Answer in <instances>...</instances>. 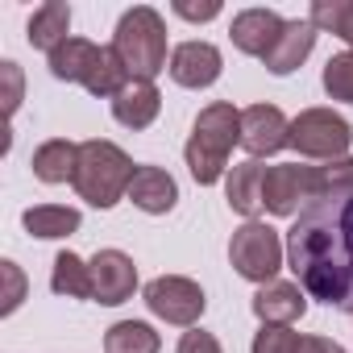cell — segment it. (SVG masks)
Returning a JSON list of instances; mask_svg holds the SVG:
<instances>
[{
	"mask_svg": "<svg viewBox=\"0 0 353 353\" xmlns=\"http://www.w3.org/2000/svg\"><path fill=\"white\" fill-rule=\"evenodd\" d=\"M179 353H221V341L212 332H204V328H192V332H183Z\"/></svg>",
	"mask_w": 353,
	"mask_h": 353,
	"instance_id": "obj_30",
	"label": "cell"
},
{
	"mask_svg": "<svg viewBox=\"0 0 353 353\" xmlns=\"http://www.w3.org/2000/svg\"><path fill=\"white\" fill-rule=\"evenodd\" d=\"M324 174H328V196H349V192H353V158L328 162Z\"/></svg>",
	"mask_w": 353,
	"mask_h": 353,
	"instance_id": "obj_28",
	"label": "cell"
},
{
	"mask_svg": "<svg viewBox=\"0 0 353 353\" xmlns=\"http://www.w3.org/2000/svg\"><path fill=\"white\" fill-rule=\"evenodd\" d=\"M307 21L316 30H328V34H336V38H345L353 46V0H316Z\"/></svg>",
	"mask_w": 353,
	"mask_h": 353,
	"instance_id": "obj_24",
	"label": "cell"
},
{
	"mask_svg": "<svg viewBox=\"0 0 353 353\" xmlns=\"http://www.w3.org/2000/svg\"><path fill=\"white\" fill-rule=\"evenodd\" d=\"M75 162H79V145H71L63 137H54V141H46V145L34 150V174H38L42 183H67V179H75Z\"/></svg>",
	"mask_w": 353,
	"mask_h": 353,
	"instance_id": "obj_20",
	"label": "cell"
},
{
	"mask_svg": "<svg viewBox=\"0 0 353 353\" xmlns=\"http://www.w3.org/2000/svg\"><path fill=\"white\" fill-rule=\"evenodd\" d=\"M100 59H104V46H92L83 38H67L50 54V71H54V79H67V83H83L88 88V79L96 75Z\"/></svg>",
	"mask_w": 353,
	"mask_h": 353,
	"instance_id": "obj_17",
	"label": "cell"
},
{
	"mask_svg": "<svg viewBox=\"0 0 353 353\" xmlns=\"http://www.w3.org/2000/svg\"><path fill=\"white\" fill-rule=\"evenodd\" d=\"M166 71L179 88H212L221 79V50L212 42H183L170 50Z\"/></svg>",
	"mask_w": 353,
	"mask_h": 353,
	"instance_id": "obj_11",
	"label": "cell"
},
{
	"mask_svg": "<svg viewBox=\"0 0 353 353\" xmlns=\"http://www.w3.org/2000/svg\"><path fill=\"white\" fill-rule=\"evenodd\" d=\"M353 141V129L345 117H336L332 108H307L291 121V145L303 158H341Z\"/></svg>",
	"mask_w": 353,
	"mask_h": 353,
	"instance_id": "obj_7",
	"label": "cell"
},
{
	"mask_svg": "<svg viewBox=\"0 0 353 353\" xmlns=\"http://www.w3.org/2000/svg\"><path fill=\"white\" fill-rule=\"evenodd\" d=\"M295 353H345L336 341H328V336H299V349Z\"/></svg>",
	"mask_w": 353,
	"mask_h": 353,
	"instance_id": "obj_32",
	"label": "cell"
},
{
	"mask_svg": "<svg viewBox=\"0 0 353 353\" xmlns=\"http://www.w3.org/2000/svg\"><path fill=\"white\" fill-rule=\"evenodd\" d=\"M0 75H5V112L13 117L21 104V71H17V63H0Z\"/></svg>",
	"mask_w": 353,
	"mask_h": 353,
	"instance_id": "obj_29",
	"label": "cell"
},
{
	"mask_svg": "<svg viewBox=\"0 0 353 353\" xmlns=\"http://www.w3.org/2000/svg\"><path fill=\"white\" fill-rule=\"evenodd\" d=\"M287 262L312 299L353 312V192L324 196L295 216Z\"/></svg>",
	"mask_w": 353,
	"mask_h": 353,
	"instance_id": "obj_1",
	"label": "cell"
},
{
	"mask_svg": "<svg viewBox=\"0 0 353 353\" xmlns=\"http://www.w3.org/2000/svg\"><path fill=\"white\" fill-rule=\"evenodd\" d=\"M67 30H71V5H63V0H46V5L34 9V17H30V46L54 54L67 42Z\"/></svg>",
	"mask_w": 353,
	"mask_h": 353,
	"instance_id": "obj_18",
	"label": "cell"
},
{
	"mask_svg": "<svg viewBox=\"0 0 353 353\" xmlns=\"http://www.w3.org/2000/svg\"><path fill=\"white\" fill-rule=\"evenodd\" d=\"M229 262H233V270H237L241 279L266 287V283H274V274H279V266H283V241H279V233H274L270 225L245 221V225L233 233V241H229Z\"/></svg>",
	"mask_w": 353,
	"mask_h": 353,
	"instance_id": "obj_6",
	"label": "cell"
},
{
	"mask_svg": "<svg viewBox=\"0 0 353 353\" xmlns=\"http://www.w3.org/2000/svg\"><path fill=\"white\" fill-rule=\"evenodd\" d=\"M324 92L332 100H341V104H353V50L328 59V67H324Z\"/></svg>",
	"mask_w": 353,
	"mask_h": 353,
	"instance_id": "obj_25",
	"label": "cell"
},
{
	"mask_svg": "<svg viewBox=\"0 0 353 353\" xmlns=\"http://www.w3.org/2000/svg\"><path fill=\"white\" fill-rule=\"evenodd\" d=\"M162 108V96L154 88V79H129L117 96H112V117L125 129H145Z\"/></svg>",
	"mask_w": 353,
	"mask_h": 353,
	"instance_id": "obj_15",
	"label": "cell"
},
{
	"mask_svg": "<svg viewBox=\"0 0 353 353\" xmlns=\"http://www.w3.org/2000/svg\"><path fill=\"white\" fill-rule=\"evenodd\" d=\"M312 46H316V26L312 21H287L283 34H279V42H274V50L262 63H266L270 75H291L312 54Z\"/></svg>",
	"mask_w": 353,
	"mask_h": 353,
	"instance_id": "obj_16",
	"label": "cell"
},
{
	"mask_svg": "<svg viewBox=\"0 0 353 353\" xmlns=\"http://www.w3.org/2000/svg\"><path fill=\"white\" fill-rule=\"evenodd\" d=\"M129 200L150 216H166L174 204H179V188H174V179L162 166H137L133 183H129Z\"/></svg>",
	"mask_w": 353,
	"mask_h": 353,
	"instance_id": "obj_14",
	"label": "cell"
},
{
	"mask_svg": "<svg viewBox=\"0 0 353 353\" xmlns=\"http://www.w3.org/2000/svg\"><path fill=\"white\" fill-rule=\"evenodd\" d=\"M92 299L96 303H108V307H117V303H125L129 295H133V287H137V266H133V258L129 254H121V250H100L92 262Z\"/></svg>",
	"mask_w": 353,
	"mask_h": 353,
	"instance_id": "obj_9",
	"label": "cell"
},
{
	"mask_svg": "<svg viewBox=\"0 0 353 353\" xmlns=\"http://www.w3.org/2000/svg\"><path fill=\"white\" fill-rule=\"evenodd\" d=\"M112 50L121 54L125 71L133 79H154L158 71H166V26L154 9L137 5L129 9L121 21H117V34H112Z\"/></svg>",
	"mask_w": 353,
	"mask_h": 353,
	"instance_id": "obj_4",
	"label": "cell"
},
{
	"mask_svg": "<svg viewBox=\"0 0 353 353\" xmlns=\"http://www.w3.org/2000/svg\"><path fill=\"white\" fill-rule=\"evenodd\" d=\"M26 229L34 237H71L79 229V212L75 208H63V204H38V208H26Z\"/></svg>",
	"mask_w": 353,
	"mask_h": 353,
	"instance_id": "obj_22",
	"label": "cell"
},
{
	"mask_svg": "<svg viewBox=\"0 0 353 353\" xmlns=\"http://www.w3.org/2000/svg\"><path fill=\"white\" fill-rule=\"evenodd\" d=\"M162 341L150 324L141 320H121L104 332V353H158Z\"/></svg>",
	"mask_w": 353,
	"mask_h": 353,
	"instance_id": "obj_21",
	"label": "cell"
},
{
	"mask_svg": "<svg viewBox=\"0 0 353 353\" xmlns=\"http://www.w3.org/2000/svg\"><path fill=\"white\" fill-rule=\"evenodd\" d=\"M262 179H266V166L258 158L233 166V174H229V208L254 221L262 212Z\"/></svg>",
	"mask_w": 353,
	"mask_h": 353,
	"instance_id": "obj_19",
	"label": "cell"
},
{
	"mask_svg": "<svg viewBox=\"0 0 353 353\" xmlns=\"http://www.w3.org/2000/svg\"><path fill=\"white\" fill-rule=\"evenodd\" d=\"M307 312V291L299 283H266L258 295H254V316L262 324H279L287 328L291 320H299Z\"/></svg>",
	"mask_w": 353,
	"mask_h": 353,
	"instance_id": "obj_13",
	"label": "cell"
},
{
	"mask_svg": "<svg viewBox=\"0 0 353 353\" xmlns=\"http://www.w3.org/2000/svg\"><path fill=\"white\" fill-rule=\"evenodd\" d=\"M145 307H150L158 320H166V324L192 328V324L204 316L208 299H204L200 283H192V279H183V274H162V279H154V283L145 287Z\"/></svg>",
	"mask_w": 353,
	"mask_h": 353,
	"instance_id": "obj_8",
	"label": "cell"
},
{
	"mask_svg": "<svg viewBox=\"0 0 353 353\" xmlns=\"http://www.w3.org/2000/svg\"><path fill=\"white\" fill-rule=\"evenodd\" d=\"M237 141H241V112L233 104H208L196 117L192 137H188V150H183V158H188V166L196 174V183L208 188V183L221 179Z\"/></svg>",
	"mask_w": 353,
	"mask_h": 353,
	"instance_id": "obj_2",
	"label": "cell"
},
{
	"mask_svg": "<svg viewBox=\"0 0 353 353\" xmlns=\"http://www.w3.org/2000/svg\"><path fill=\"white\" fill-rule=\"evenodd\" d=\"M328 196V174L324 166H299V162H283V166H266L262 179V208L274 216H295L299 208L316 204Z\"/></svg>",
	"mask_w": 353,
	"mask_h": 353,
	"instance_id": "obj_5",
	"label": "cell"
},
{
	"mask_svg": "<svg viewBox=\"0 0 353 353\" xmlns=\"http://www.w3.org/2000/svg\"><path fill=\"white\" fill-rule=\"evenodd\" d=\"M174 13L188 17V21H212V17L221 13V5H216V0H208V5H188V0H179V5H174Z\"/></svg>",
	"mask_w": 353,
	"mask_h": 353,
	"instance_id": "obj_31",
	"label": "cell"
},
{
	"mask_svg": "<svg viewBox=\"0 0 353 353\" xmlns=\"http://www.w3.org/2000/svg\"><path fill=\"white\" fill-rule=\"evenodd\" d=\"M137 166L129 162V154L112 141H83L79 145V162H75V192L79 200H88L92 208H112L121 196H129V183H133Z\"/></svg>",
	"mask_w": 353,
	"mask_h": 353,
	"instance_id": "obj_3",
	"label": "cell"
},
{
	"mask_svg": "<svg viewBox=\"0 0 353 353\" xmlns=\"http://www.w3.org/2000/svg\"><path fill=\"white\" fill-rule=\"evenodd\" d=\"M295 349H299V332L279 324H262V332L254 336V353H295Z\"/></svg>",
	"mask_w": 353,
	"mask_h": 353,
	"instance_id": "obj_26",
	"label": "cell"
},
{
	"mask_svg": "<svg viewBox=\"0 0 353 353\" xmlns=\"http://www.w3.org/2000/svg\"><path fill=\"white\" fill-rule=\"evenodd\" d=\"M283 17L279 13H270V9H245V13H237L233 17V46L241 50V54H258V59H266L270 50H274V42H279V34H283Z\"/></svg>",
	"mask_w": 353,
	"mask_h": 353,
	"instance_id": "obj_12",
	"label": "cell"
},
{
	"mask_svg": "<svg viewBox=\"0 0 353 353\" xmlns=\"http://www.w3.org/2000/svg\"><path fill=\"white\" fill-rule=\"evenodd\" d=\"M50 287L54 295H67V299H92V266L79 262L75 254H59L54 258V274H50Z\"/></svg>",
	"mask_w": 353,
	"mask_h": 353,
	"instance_id": "obj_23",
	"label": "cell"
},
{
	"mask_svg": "<svg viewBox=\"0 0 353 353\" xmlns=\"http://www.w3.org/2000/svg\"><path fill=\"white\" fill-rule=\"evenodd\" d=\"M241 145L262 158V154H279L283 145H291V121L274 108V104H250L241 112Z\"/></svg>",
	"mask_w": 353,
	"mask_h": 353,
	"instance_id": "obj_10",
	"label": "cell"
},
{
	"mask_svg": "<svg viewBox=\"0 0 353 353\" xmlns=\"http://www.w3.org/2000/svg\"><path fill=\"white\" fill-rule=\"evenodd\" d=\"M0 274H5V283H9V291H5V303H0V312H17L21 307V299H26V274L17 270V262H0Z\"/></svg>",
	"mask_w": 353,
	"mask_h": 353,
	"instance_id": "obj_27",
	"label": "cell"
}]
</instances>
